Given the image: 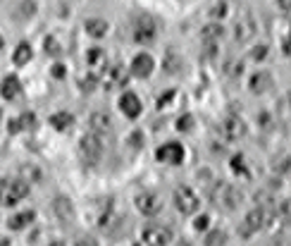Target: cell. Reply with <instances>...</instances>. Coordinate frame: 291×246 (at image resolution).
I'll return each instance as SVG.
<instances>
[{"instance_id":"obj_16","label":"cell","mask_w":291,"mask_h":246,"mask_svg":"<svg viewBox=\"0 0 291 246\" xmlns=\"http://www.w3.org/2000/svg\"><path fill=\"white\" fill-rule=\"evenodd\" d=\"M86 63H89V67L93 70V77H96V79H98V74L108 67V65H105V53H103L100 48H91V50L86 53Z\"/></svg>"},{"instance_id":"obj_13","label":"cell","mask_w":291,"mask_h":246,"mask_svg":"<svg viewBox=\"0 0 291 246\" xmlns=\"http://www.w3.org/2000/svg\"><path fill=\"white\" fill-rule=\"evenodd\" d=\"M127 84V74L122 70V65H110L105 67V89H117Z\"/></svg>"},{"instance_id":"obj_22","label":"cell","mask_w":291,"mask_h":246,"mask_svg":"<svg viewBox=\"0 0 291 246\" xmlns=\"http://www.w3.org/2000/svg\"><path fill=\"white\" fill-rule=\"evenodd\" d=\"M163 67H165V72H170V74H177L179 72V67H182V57L177 55V50H167V55H165V60H163Z\"/></svg>"},{"instance_id":"obj_19","label":"cell","mask_w":291,"mask_h":246,"mask_svg":"<svg viewBox=\"0 0 291 246\" xmlns=\"http://www.w3.org/2000/svg\"><path fill=\"white\" fill-rule=\"evenodd\" d=\"M34 218H36V215H34V210H24V213H17V215H12V218L8 220V227L15 229V232H17V229H24V227H29V225L34 222Z\"/></svg>"},{"instance_id":"obj_28","label":"cell","mask_w":291,"mask_h":246,"mask_svg":"<svg viewBox=\"0 0 291 246\" xmlns=\"http://www.w3.org/2000/svg\"><path fill=\"white\" fill-rule=\"evenodd\" d=\"M232 172L241 174V177H248V170H246V163L241 155H234V158H232Z\"/></svg>"},{"instance_id":"obj_7","label":"cell","mask_w":291,"mask_h":246,"mask_svg":"<svg viewBox=\"0 0 291 246\" xmlns=\"http://www.w3.org/2000/svg\"><path fill=\"white\" fill-rule=\"evenodd\" d=\"M136 208L143 213V215H155V213H160L163 208V201L155 192H143L136 196Z\"/></svg>"},{"instance_id":"obj_14","label":"cell","mask_w":291,"mask_h":246,"mask_svg":"<svg viewBox=\"0 0 291 246\" xmlns=\"http://www.w3.org/2000/svg\"><path fill=\"white\" fill-rule=\"evenodd\" d=\"M0 93H3V98L5 100H15L22 93V82H19L15 74H8L3 84H0Z\"/></svg>"},{"instance_id":"obj_6","label":"cell","mask_w":291,"mask_h":246,"mask_svg":"<svg viewBox=\"0 0 291 246\" xmlns=\"http://www.w3.org/2000/svg\"><path fill=\"white\" fill-rule=\"evenodd\" d=\"M155 158H158L160 163L179 165L184 160V146L177 144V141H170V144H165V146H160L155 151Z\"/></svg>"},{"instance_id":"obj_2","label":"cell","mask_w":291,"mask_h":246,"mask_svg":"<svg viewBox=\"0 0 291 246\" xmlns=\"http://www.w3.org/2000/svg\"><path fill=\"white\" fill-rule=\"evenodd\" d=\"M210 199H212V203L220 206V208L234 210L239 206V201H241V194H239L234 187H229V184L217 182L215 189H212V194H210Z\"/></svg>"},{"instance_id":"obj_39","label":"cell","mask_w":291,"mask_h":246,"mask_svg":"<svg viewBox=\"0 0 291 246\" xmlns=\"http://www.w3.org/2000/svg\"><path fill=\"white\" fill-rule=\"evenodd\" d=\"M282 8H284V12H289V0H282Z\"/></svg>"},{"instance_id":"obj_10","label":"cell","mask_w":291,"mask_h":246,"mask_svg":"<svg viewBox=\"0 0 291 246\" xmlns=\"http://www.w3.org/2000/svg\"><path fill=\"white\" fill-rule=\"evenodd\" d=\"M220 132H222V137L227 139V141H239V139L246 134V127L239 117H227L225 122H222Z\"/></svg>"},{"instance_id":"obj_23","label":"cell","mask_w":291,"mask_h":246,"mask_svg":"<svg viewBox=\"0 0 291 246\" xmlns=\"http://www.w3.org/2000/svg\"><path fill=\"white\" fill-rule=\"evenodd\" d=\"M50 125H53V129H57V132H64V129H69L74 125V117L69 112H55L53 117H50Z\"/></svg>"},{"instance_id":"obj_3","label":"cell","mask_w":291,"mask_h":246,"mask_svg":"<svg viewBox=\"0 0 291 246\" xmlns=\"http://www.w3.org/2000/svg\"><path fill=\"white\" fill-rule=\"evenodd\" d=\"M100 153H103V144H100V137L98 134H86L82 137L79 141V155L86 165H96L100 160Z\"/></svg>"},{"instance_id":"obj_12","label":"cell","mask_w":291,"mask_h":246,"mask_svg":"<svg viewBox=\"0 0 291 246\" xmlns=\"http://www.w3.org/2000/svg\"><path fill=\"white\" fill-rule=\"evenodd\" d=\"M119 108H122V112L127 115V117H138L141 115V100H138L136 93H122V98H119Z\"/></svg>"},{"instance_id":"obj_8","label":"cell","mask_w":291,"mask_h":246,"mask_svg":"<svg viewBox=\"0 0 291 246\" xmlns=\"http://www.w3.org/2000/svg\"><path fill=\"white\" fill-rule=\"evenodd\" d=\"M263 225H265V210L263 208H255V210H251V213L246 215L244 225L239 227V234H241V237H251V234H253V232H258Z\"/></svg>"},{"instance_id":"obj_41","label":"cell","mask_w":291,"mask_h":246,"mask_svg":"<svg viewBox=\"0 0 291 246\" xmlns=\"http://www.w3.org/2000/svg\"><path fill=\"white\" fill-rule=\"evenodd\" d=\"M0 246H8V241H5V239H3V241H0Z\"/></svg>"},{"instance_id":"obj_25","label":"cell","mask_w":291,"mask_h":246,"mask_svg":"<svg viewBox=\"0 0 291 246\" xmlns=\"http://www.w3.org/2000/svg\"><path fill=\"white\" fill-rule=\"evenodd\" d=\"M225 36V29L220 27V24H208V27H203V41H208V43H212V41H217V38Z\"/></svg>"},{"instance_id":"obj_9","label":"cell","mask_w":291,"mask_h":246,"mask_svg":"<svg viewBox=\"0 0 291 246\" xmlns=\"http://www.w3.org/2000/svg\"><path fill=\"white\" fill-rule=\"evenodd\" d=\"M134 38H136V43H151L155 38V24L148 15L138 17L136 29H134Z\"/></svg>"},{"instance_id":"obj_42","label":"cell","mask_w":291,"mask_h":246,"mask_svg":"<svg viewBox=\"0 0 291 246\" xmlns=\"http://www.w3.org/2000/svg\"><path fill=\"white\" fill-rule=\"evenodd\" d=\"M0 48H3V36H0Z\"/></svg>"},{"instance_id":"obj_36","label":"cell","mask_w":291,"mask_h":246,"mask_svg":"<svg viewBox=\"0 0 291 246\" xmlns=\"http://www.w3.org/2000/svg\"><path fill=\"white\" fill-rule=\"evenodd\" d=\"M64 74H67V72H64V65H60V63L53 65V77H55V79H62Z\"/></svg>"},{"instance_id":"obj_24","label":"cell","mask_w":291,"mask_h":246,"mask_svg":"<svg viewBox=\"0 0 291 246\" xmlns=\"http://www.w3.org/2000/svg\"><path fill=\"white\" fill-rule=\"evenodd\" d=\"M12 60H15V65H27L31 60V46L29 43H19L15 55H12Z\"/></svg>"},{"instance_id":"obj_43","label":"cell","mask_w":291,"mask_h":246,"mask_svg":"<svg viewBox=\"0 0 291 246\" xmlns=\"http://www.w3.org/2000/svg\"><path fill=\"white\" fill-rule=\"evenodd\" d=\"M0 117H3V110H0Z\"/></svg>"},{"instance_id":"obj_31","label":"cell","mask_w":291,"mask_h":246,"mask_svg":"<svg viewBox=\"0 0 291 246\" xmlns=\"http://www.w3.org/2000/svg\"><path fill=\"white\" fill-rule=\"evenodd\" d=\"M46 53L57 57V55H62V48H60V43L55 38H46Z\"/></svg>"},{"instance_id":"obj_38","label":"cell","mask_w":291,"mask_h":246,"mask_svg":"<svg viewBox=\"0 0 291 246\" xmlns=\"http://www.w3.org/2000/svg\"><path fill=\"white\" fill-rule=\"evenodd\" d=\"M172 98H174V93L170 91V93H167V96H163V98L158 100V105H160V108H165V105H167V103H170V100H172Z\"/></svg>"},{"instance_id":"obj_26","label":"cell","mask_w":291,"mask_h":246,"mask_svg":"<svg viewBox=\"0 0 291 246\" xmlns=\"http://www.w3.org/2000/svg\"><path fill=\"white\" fill-rule=\"evenodd\" d=\"M19 174L24 177V182H38V179H41V170L34 167V165H22V167H19Z\"/></svg>"},{"instance_id":"obj_21","label":"cell","mask_w":291,"mask_h":246,"mask_svg":"<svg viewBox=\"0 0 291 246\" xmlns=\"http://www.w3.org/2000/svg\"><path fill=\"white\" fill-rule=\"evenodd\" d=\"M55 213L60 215V220H72L74 215V208H72V203H69V199H64V196H60V199H55Z\"/></svg>"},{"instance_id":"obj_37","label":"cell","mask_w":291,"mask_h":246,"mask_svg":"<svg viewBox=\"0 0 291 246\" xmlns=\"http://www.w3.org/2000/svg\"><path fill=\"white\" fill-rule=\"evenodd\" d=\"M8 132H10V134H19V132H22V129H19V122H17V119H10Z\"/></svg>"},{"instance_id":"obj_27","label":"cell","mask_w":291,"mask_h":246,"mask_svg":"<svg viewBox=\"0 0 291 246\" xmlns=\"http://www.w3.org/2000/svg\"><path fill=\"white\" fill-rule=\"evenodd\" d=\"M225 241H227V234L222 229H212L208 234V239H205V246H222Z\"/></svg>"},{"instance_id":"obj_4","label":"cell","mask_w":291,"mask_h":246,"mask_svg":"<svg viewBox=\"0 0 291 246\" xmlns=\"http://www.w3.org/2000/svg\"><path fill=\"white\" fill-rule=\"evenodd\" d=\"M174 206H177L179 213L191 215V213L198 210L200 201H198V196H196V192H193L191 187H177V189H174Z\"/></svg>"},{"instance_id":"obj_33","label":"cell","mask_w":291,"mask_h":246,"mask_svg":"<svg viewBox=\"0 0 291 246\" xmlns=\"http://www.w3.org/2000/svg\"><path fill=\"white\" fill-rule=\"evenodd\" d=\"M210 15H212V17H215V19L225 17V15H227V5H225V3H217V5H215V8L210 10Z\"/></svg>"},{"instance_id":"obj_29","label":"cell","mask_w":291,"mask_h":246,"mask_svg":"<svg viewBox=\"0 0 291 246\" xmlns=\"http://www.w3.org/2000/svg\"><path fill=\"white\" fill-rule=\"evenodd\" d=\"M17 122H19V129H31L36 125V115L34 112H24L22 117H17Z\"/></svg>"},{"instance_id":"obj_34","label":"cell","mask_w":291,"mask_h":246,"mask_svg":"<svg viewBox=\"0 0 291 246\" xmlns=\"http://www.w3.org/2000/svg\"><path fill=\"white\" fill-rule=\"evenodd\" d=\"M251 55H253V60H263L265 55H267V46H258Z\"/></svg>"},{"instance_id":"obj_15","label":"cell","mask_w":291,"mask_h":246,"mask_svg":"<svg viewBox=\"0 0 291 246\" xmlns=\"http://www.w3.org/2000/svg\"><path fill=\"white\" fill-rule=\"evenodd\" d=\"M255 34V22L251 15H244V17L237 22V41L239 43H246L248 38H253Z\"/></svg>"},{"instance_id":"obj_32","label":"cell","mask_w":291,"mask_h":246,"mask_svg":"<svg viewBox=\"0 0 291 246\" xmlns=\"http://www.w3.org/2000/svg\"><path fill=\"white\" fill-rule=\"evenodd\" d=\"M208 225H210V218H208V215H198V218L193 220V227L198 229V232L208 229Z\"/></svg>"},{"instance_id":"obj_44","label":"cell","mask_w":291,"mask_h":246,"mask_svg":"<svg viewBox=\"0 0 291 246\" xmlns=\"http://www.w3.org/2000/svg\"><path fill=\"white\" fill-rule=\"evenodd\" d=\"M136 246H138V244H136Z\"/></svg>"},{"instance_id":"obj_11","label":"cell","mask_w":291,"mask_h":246,"mask_svg":"<svg viewBox=\"0 0 291 246\" xmlns=\"http://www.w3.org/2000/svg\"><path fill=\"white\" fill-rule=\"evenodd\" d=\"M151 72H153V57L148 53H138L131 60V74L138 79H146V77H151Z\"/></svg>"},{"instance_id":"obj_40","label":"cell","mask_w":291,"mask_h":246,"mask_svg":"<svg viewBox=\"0 0 291 246\" xmlns=\"http://www.w3.org/2000/svg\"><path fill=\"white\" fill-rule=\"evenodd\" d=\"M48 246H64V244H60V241H53V244H48Z\"/></svg>"},{"instance_id":"obj_17","label":"cell","mask_w":291,"mask_h":246,"mask_svg":"<svg viewBox=\"0 0 291 246\" xmlns=\"http://www.w3.org/2000/svg\"><path fill=\"white\" fill-rule=\"evenodd\" d=\"M248 86H251L253 93H265L270 86H272V77L267 72H255L253 77H251V84H248Z\"/></svg>"},{"instance_id":"obj_1","label":"cell","mask_w":291,"mask_h":246,"mask_svg":"<svg viewBox=\"0 0 291 246\" xmlns=\"http://www.w3.org/2000/svg\"><path fill=\"white\" fill-rule=\"evenodd\" d=\"M29 184L24 179H3L0 182V206H15L27 199Z\"/></svg>"},{"instance_id":"obj_5","label":"cell","mask_w":291,"mask_h":246,"mask_svg":"<svg viewBox=\"0 0 291 246\" xmlns=\"http://www.w3.org/2000/svg\"><path fill=\"white\" fill-rule=\"evenodd\" d=\"M143 241L148 246H167L172 241V229L165 225H148L143 229Z\"/></svg>"},{"instance_id":"obj_35","label":"cell","mask_w":291,"mask_h":246,"mask_svg":"<svg viewBox=\"0 0 291 246\" xmlns=\"http://www.w3.org/2000/svg\"><path fill=\"white\" fill-rule=\"evenodd\" d=\"M77 246H98V241L93 237H82V239H77Z\"/></svg>"},{"instance_id":"obj_18","label":"cell","mask_w":291,"mask_h":246,"mask_svg":"<svg viewBox=\"0 0 291 246\" xmlns=\"http://www.w3.org/2000/svg\"><path fill=\"white\" fill-rule=\"evenodd\" d=\"M89 125H91V132H93V134H108V132H110V125H112V122H110L108 112H93V115H91V122H89Z\"/></svg>"},{"instance_id":"obj_30","label":"cell","mask_w":291,"mask_h":246,"mask_svg":"<svg viewBox=\"0 0 291 246\" xmlns=\"http://www.w3.org/2000/svg\"><path fill=\"white\" fill-rule=\"evenodd\" d=\"M177 129H179V132H191L193 129V117L191 115H182V117L177 119Z\"/></svg>"},{"instance_id":"obj_20","label":"cell","mask_w":291,"mask_h":246,"mask_svg":"<svg viewBox=\"0 0 291 246\" xmlns=\"http://www.w3.org/2000/svg\"><path fill=\"white\" fill-rule=\"evenodd\" d=\"M84 29L89 31V36H93V38H103L105 34H108L110 24L105 22V19H86Z\"/></svg>"}]
</instances>
